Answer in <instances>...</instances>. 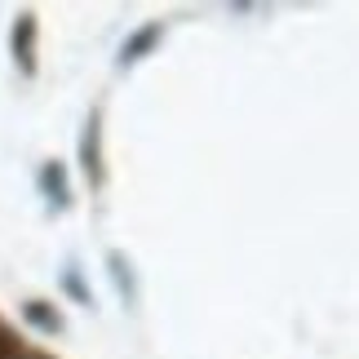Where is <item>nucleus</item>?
I'll use <instances>...</instances> for the list:
<instances>
[{"mask_svg": "<svg viewBox=\"0 0 359 359\" xmlns=\"http://www.w3.org/2000/svg\"><path fill=\"white\" fill-rule=\"evenodd\" d=\"M32 36H36V22H32V18H22V22H18V32H13V53H18V62H22V72H27V76L36 72V53H32Z\"/></svg>", "mask_w": 359, "mask_h": 359, "instance_id": "f257e3e1", "label": "nucleus"}, {"mask_svg": "<svg viewBox=\"0 0 359 359\" xmlns=\"http://www.w3.org/2000/svg\"><path fill=\"white\" fill-rule=\"evenodd\" d=\"M156 40H160V27H142V32H137V36L129 40V45L120 49V62H137V58H142V53H147L151 45H156Z\"/></svg>", "mask_w": 359, "mask_h": 359, "instance_id": "f03ea898", "label": "nucleus"}, {"mask_svg": "<svg viewBox=\"0 0 359 359\" xmlns=\"http://www.w3.org/2000/svg\"><path fill=\"white\" fill-rule=\"evenodd\" d=\"M85 169L93 182H102V160H98V120H89L85 129Z\"/></svg>", "mask_w": 359, "mask_h": 359, "instance_id": "7ed1b4c3", "label": "nucleus"}, {"mask_svg": "<svg viewBox=\"0 0 359 359\" xmlns=\"http://www.w3.org/2000/svg\"><path fill=\"white\" fill-rule=\"evenodd\" d=\"M45 187L53 191V200L67 204V187H62V169H45Z\"/></svg>", "mask_w": 359, "mask_h": 359, "instance_id": "20e7f679", "label": "nucleus"}, {"mask_svg": "<svg viewBox=\"0 0 359 359\" xmlns=\"http://www.w3.org/2000/svg\"><path fill=\"white\" fill-rule=\"evenodd\" d=\"M27 315H32V320H36L40 328H58V315H49L45 306H27Z\"/></svg>", "mask_w": 359, "mask_h": 359, "instance_id": "39448f33", "label": "nucleus"}]
</instances>
